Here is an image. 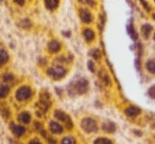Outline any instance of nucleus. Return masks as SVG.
I'll return each instance as SVG.
<instances>
[{
    "instance_id": "412c9836",
    "label": "nucleus",
    "mask_w": 155,
    "mask_h": 144,
    "mask_svg": "<svg viewBox=\"0 0 155 144\" xmlns=\"http://www.w3.org/2000/svg\"><path fill=\"white\" fill-rule=\"evenodd\" d=\"M62 144H75V141L72 137H65L62 140Z\"/></svg>"
},
{
    "instance_id": "6ab92c4d",
    "label": "nucleus",
    "mask_w": 155,
    "mask_h": 144,
    "mask_svg": "<svg viewBox=\"0 0 155 144\" xmlns=\"http://www.w3.org/2000/svg\"><path fill=\"white\" fill-rule=\"evenodd\" d=\"M94 144H113L112 141L110 139H106V138H98Z\"/></svg>"
},
{
    "instance_id": "a211bd4d",
    "label": "nucleus",
    "mask_w": 155,
    "mask_h": 144,
    "mask_svg": "<svg viewBox=\"0 0 155 144\" xmlns=\"http://www.w3.org/2000/svg\"><path fill=\"white\" fill-rule=\"evenodd\" d=\"M146 66H147V69L150 71L151 73H155V60H152V59L149 60Z\"/></svg>"
},
{
    "instance_id": "f8f14e48",
    "label": "nucleus",
    "mask_w": 155,
    "mask_h": 144,
    "mask_svg": "<svg viewBox=\"0 0 155 144\" xmlns=\"http://www.w3.org/2000/svg\"><path fill=\"white\" fill-rule=\"evenodd\" d=\"M18 120H19V122L24 123V124H28L31 121L30 114H29V112H21V114H19V117H18Z\"/></svg>"
},
{
    "instance_id": "c85d7f7f",
    "label": "nucleus",
    "mask_w": 155,
    "mask_h": 144,
    "mask_svg": "<svg viewBox=\"0 0 155 144\" xmlns=\"http://www.w3.org/2000/svg\"><path fill=\"white\" fill-rule=\"evenodd\" d=\"M153 18H154V19H155V14H153Z\"/></svg>"
},
{
    "instance_id": "5701e85b",
    "label": "nucleus",
    "mask_w": 155,
    "mask_h": 144,
    "mask_svg": "<svg viewBox=\"0 0 155 144\" xmlns=\"http://www.w3.org/2000/svg\"><path fill=\"white\" fill-rule=\"evenodd\" d=\"M149 95H150L151 98H153V99H155V85L149 89Z\"/></svg>"
},
{
    "instance_id": "393cba45",
    "label": "nucleus",
    "mask_w": 155,
    "mask_h": 144,
    "mask_svg": "<svg viewBox=\"0 0 155 144\" xmlns=\"http://www.w3.org/2000/svg\"><path fill=\"white\" fill-rule=\"evenodd\" d=\"M88 68H89V70L91 71H95V66H94V64H93V62H88Z\"/></svg>"
},
{
    "instance_id": "1a4fd4ad",
    "label": "nucleus",
    "mask_w": 155,
    "mask_h": 144,
    "mask_svg": "<svg viewBox=\"0 0 155 144\" xmlns=\"http://www.w3.org/2000/svg\"><path fill=\"white\" fill-rule=\"evenodd\" d=\"M48 49H49V51L52 52V53H56V52L60 51L61 43H58V40H51L48 43Z\"/></svg>"
},
{
    "instance_id": "ddd939ff",
    "label": "nucleus",
    "mask_w": 155,
    "mask_h": 144,
    "mask_svg": "<svg viewBox=\"0 0 155 144\" xmlns=\"http://www.w3.org/2000/svg\"><path fill=\"white\" fill-rule=\"evenodd\" d=\"M12 131L14 133V135L21 136L25 133L26 129H25V127L21 126V125H12Z\"/></svg>"
},
{
    "instance_id": "f3484780",
    "label": "nucleus",
    "mask_w": 155,
    "mask_h": 144,
    "mask_svg": "<svg viewBox=\"0 0 155 144\" xmlns=\"http://www.w3.org/2000/svg\"><path fill=\"white\" fill-rule=\"evenodd\" d=\"M0 57H1V65H5L7 62V60L9 59V55H8L7 51L5 49H1L0 52Z\"/></svg>"
},
{
    "instance_id": "20e7f679",
    "label": "nucleus",
    "mask_w": 155,
    "mask_h": 144,
    "mask_svg": "<svg viewBox=\"0 0 155 144\" xmlns=\"http://www.w3.org/2000/svg\"><path fill=\"white\" fill-rule=\"evenodd\" d=\"M31 94H32V90L30 89V87L28 86H22L16 91V99L18 101H25V100L30 99Z\"/></svg>"
},
{
    "instance_id": "f257e3e1",
    "label": "nucleus",
    "mask_w": 155,
    "mask_h": 144,
    "mask_svg": "<svg viewBox=\"0 0 155 144\" xmlns=\"http://www.w3.org/2000/svg\"><path fill=\"white\" fill-rule=\"evenodd\" d=\"M87 87H88V82L85 78H81L71 83L69 86V91H71V93L73 92L74 94H83L86 92Z\"/></svg>"
},
{
    "instance_id": "f03ea898",
    "label": "nucleus",
    "mask_w": 155,
    "mask_h": 144,
    "mask_svg": "<svg viewBox=\"0 0 155 144\" xmlns=\"http://www.w3.org/2000/svg\"><path fill=\"white\" fill-rule=\"evenodd\" d=\"M48 75L54 80H60L66 75V69L62 66H55L52 67L48 70Z\"/></svg>"
},
{
    "instance_id": "4be33fe9",
    "label": "nucleus",
    "mask_w": 155,
    "mask_h": 144,
    "mask_svg": "<svg viewBox=\"0 0 155 144\" xmlns=\"http://www.w3.org/2000/svg\"><path fill=\"white\" fill-rule=\"evenodd\" d=\"M91 54H93V57L94 58H96V59H98V58L100 57V51L98 49H94V50H91Z\"/></svg>"
},
{
    "instance_id": "6e6552de",
    "label": "nucleus",
    "mask_w": 155,
    "mask_h": 144,
    "mask_svg": "<svg viewBox=\"0 0 155 144\" xmlns=\"http://www.w3.org/2000/svg\"><path fill=\"white\" fill-rule=\"evenodd\" d=\"M124 112L129 117H136L140 114V109L138 107H136V106H130L124 110Z\"/></svg>"
},
{
    "instance_id": "aec40b11",
    "label": "nucleus",
    "mask_w": 155,
    "mask_h": 144,
    "mask_svg": "<svg viewBox=\"0 0 155 144\" xmlns=\"http://www.w3.org/2000/svg\"><path fill=\"white\" fill-rule=\"evenodd\" d=\"M9 91H10V88L8 86H5V85H2L1 86V89H0V97L2 98H5L7 97V94L9 93Z\"/></svg>"
},
{
    "instance_id": "9d476101",
    "label": "nucleus",
    "mask_w": 155,
    "mask_h": 144,
    "mask_svg": "<svg viewBox=\"0 0 155 144\" xmlns=\"http://www.w3.org/2000/svg\"><path fill=\"white\" fill-rule=\"evenodd\" d=\"M83 36H84L85 39L89 43V41H93L94 38H95V33H94V31L91 30V29H84V31H83Z\"/></svg>"
},
{
    "instance_id": "bb28decb",
    "label": "nucleus",
    "mask_w": 155,
    "mask_h": 144,
    "mask_svg": "<svg viewBox=\"0 0 155 144\" xmlns=\"http://www.w3.org/2000/svg\"><path fill=\"white\" fill-rule=\"evenodd\" d=\"M141 3L143 5V7L147 9V11H150V7L148 5V2H144V1H141Z\"/></svg>"
},
{
    "instance_id": "4468645a",
    "label": "nucleus",
    "mask_w": 155,
    "mask_h": 144,
    "mask_svg": "<svg viewBox=\"0 0 155 144\" xmlns=\"http://www.w3.org/2000/svg\"><path fill=\"white\" fill-rule=\"evenodd\" d=\"M141 32H142V35H143L144 38H148V37L150 36L151 32H152V27L148 24H144V26H142V28H141Z\"/></svg>"
},
{
    "instance_id": "7ed1b4c3",
    "label": "nucleus",
    "mask_w": 155,
    "mask_h": 144,
    "mask_svg": "<svg viewBox=\"0 0 155 144\" xmlns=\"http://www.w3.org/2000/svg\"><path fill=\"white\" fill-rule=\"evenodd\" d=\"M81 126H82L83 130H85L86 133H95L98 129L97 122L91 118L83 119L82 123H81Z\"/></svg>"
},
{
    "instance_id": "c756f323",
    "label": "nucleus",
    "mask_w": 155,
    "mask_h": 144,
    "mask_svg": "<svg viewBox=\"0 0 155 144\" xmlns=\"http://www.w3.org/2000/svg\"><path fill=\"white\" fill-rule=\"evenodd\" d=\"M154 39H155V34H154Z\"/></svg>"
},
{
    "instance_id": "dca6fc26",
    "label": "nucleus",
    "mask_w": 155,
    "mask_h": 144,
    "mask_svg": "<svg viewBox=\"0 0 155 144\" xmlns=\"http://www.w3.org/2000/svg\"><path fill=\"white\" fill-rule=\"evenodd\" d=\"M127 32H129V34L131 35L132 38L137 39V33H136V31H135V29H134V26H133L132 22L127 26Z\"/></svg>"
},
{
    "instance_id": "0eeeda50",
    "label": "nucleus",
    "mask_w": 155,
    "mask_h": 144,
    "mask_svg": "<svg viewBox=\"0 0 155 144\" xmlns=\"http://www.w3.org/2000/svg\"><path fill=\"white\" fill-rule=\"evenodd\" d=\"M80 17L81 19H82L83 22H86V24H89V22L91 21V14L89 11H87V10H81L80 11Z\"/></svg>"
},
{
    "instance_id": "cd10ccee",
    "label": "nucleus",
    "mask_w": 155,
    "mask_h": 144,
    "mask_svg": "<svg viewBox=\"0 0 155 144\" xmlns=\"http://www.w3.org/2000/svg\"><path fill=\"white\" fill-rule=\"evenodd\" d=\"M14 2H15V3H19V5H22L25 3V1H17V0H16V1H14Z\"/></svg>"
},
{
    "instance_id": "423d86ee",
    "label": "nucleus",
    "mask_w": 155,
    "mask_h": 144,
    "mask_svg": "<svg viewBox=\"0 0 155 144\" xmlns=\"http://www.w3.org/2000/svg\"><path fill=\"white\" fill-rule=\"evenodd\" d=\"M49 128H50V130H51V133H63V126L60 123L55 122V121H51V122H50Z\"/></svg>"
},
{
    "instance_id": "2eb2a0df",
    "label": "nucleus",
    "mask_w": 155,
    "mask_h": 144,
    "mask_svg": "<svg viewBox=\"0 0 155 144\" xmlns=\"http://www.w3.org/2000/svg\"><path fill=\"white\" fill-rule=\"evenodd\" d=\"M58 1L56 0H46L45 1V5H46V8L49 10H54L58 7Z\"/></svg>"
},
{
    "instance_id": "a878e982",
    "label": "nucleus",
    "mask_w": 155,
    "mask_h": 144,
    "mask_svg": "<svg viewBox=\"0 0 155 144\" xmlns=\"http://www.w3.org/2000/svg\"><path fill=\"white\" fill-rule=\"evenodd\" d=\"M29 144H41V143L38 141V140H36V139H33V140H31V141H30V143H29Z\"/></svg>"
},
{
    "instance_id": "9b49d317",
    "label": "nucleus",
    "mask_w": 155,
    "mask_h": 144,
    "mask_svg": "<svg viewBox=\"0 0 155 144\" xmlns=\"http://www.w3.org/2000/svg\"><path fill=\"white\" fill-rule=\"evenodd\" d=\"M102 129L106 133H114L116 130V125L113 122H106L102 125Z\"/></svg>"
},
{
    "instance_id": "39448f33",
    "label": "nucleus",
    "mask_w": 155,
    "mask_h": 144,
    "mask_svg": "<svg viewBox=\"0 0 155 144\" xmlns=\"http://www.w3.org/2000/svg\"><path fill=\"white\" fill-rule=\"evenodd\" d=\"M54 116H55V118L58 119V120H60L61 122L66 123V126L68 127V128L72 127V122H71L70 118H69L68 114H66L64 111H62V110H55V111H54Z\"/></svg>"
},
{
    "instance_id": "b1692460",
    "label": "nucleus",
    "mask_w": 155,
    "mask_h": 144,
    "mask_svg": "<svg viewBox=\"0 0 155 144\" xmlns=\"http://www.w3.org/2000/svg\"><path fill=\"white\" fill-rule=\"evenodd\" d=\"M13 80V75L12 74H5L3 75V81H5V82H10V81Z\"/></svg>"
}]
</instances>
